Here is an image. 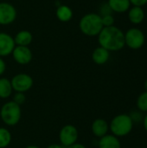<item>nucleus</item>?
I'll return each instance as SVG.
<instances>
[{"label":"nucleus","instance_id":"12","mask_svg":"<svg viewBox=\"0 0 147 148\" xmlns=\"http://www.w3.org/2000/svg\"><path fill=\"white\" fill-rule=\"evenodd\" d=\"M127 16L129 21L135 25L140 24L145 20L146 13L143 7L139 6H131L127 11Z\"/></svg>","mask_w":147,"mask_h":148},{"label":"nucleus","instance_id":"31","mask_svg":"<svg viewBox=\"0 0 147 148\" xmlns=\"http://www.w3.org/2000/svg\"><path fill=\"white\" fill-rule=\"evenodd\" d=\"M144 86H145V91H146L147 92V78H146V80L145 81V84H144Z\"/></svg>","mask_w":147,"mask_h":148},{"label":"nucleus","instance_id":"5","mask_svg":"<svg viewBox=\"0 0 147 148\" xmlns=\"http://www.w3.org/2000/svg\"><path fill=\"white\" fill-rule=\"evenodd\" d=\"M125 45L133 50L140 49L146 42V36L139 28H131L124 33Z\"/></svg>","mask_w":147,"mask_h":148},{"label":"nucleus","instance_id":"6","mask_svg":"<svg viewBox=\"0 0 147 148\" xmlns=\"http://www.w3.org/2000/svg\"><path fill=\"white\" fill-rule=\"evenodd\" d=\"M12 89L15 92L18 93H25L29 91L34 84L33 78L25 73H20L16 74L12 77L10 80Z\"/></svg>","mask_w":147,"mask_h":148},{"label":"nucleus","instance_id":"20","mask_svg":"<svg viewBox=\"0 0 147 148\" xmlns=\"http://www.w3.org/2000/svg\"><path fill=\"white\" fill-rule=\"evenodd\" d=\"M136 106L138 110H139L142 113H147V92L145 91L141 93L137 101H136Z\"/></svg>","mask_w":147,"mask_h":148},{"label":"nucleus","instance_id":"22","mask_svg":"<svg viewBox=\"0 0 147 148\" xmlns=\"http://www.w3.org/2000/svg\"><path fill=\"white\" fill-rule=\"evenodd\" d=\"M101 21L103 27H110L114 25V17L112 14H107V15H103L101 16Z\"/></svg>","mask_w":147,"mask_h":148},{"label":"nucleus","instance_id":"4","mask_svg":"<svg viewBox=\"0 0 147 148\" xmlns=\"http://www.w3.org/2000/svg\"><path fill=\"white\" fill-rule=\"evenodd\" d=\"M0 117L5 125L9 127L16 126L19 123L22 117L21 106L16 104L13 101H9L5 102L1 108Z\"/></svg>","mask_w":147,"mask_h":148},{"label":"nucleus","instance_id":"13","mask_svg":"<svg viewBox=\"0 0 147 148\" xmlns=\"http://www.w3.org/2000/svg\"><path fill=\"white\" fill-rule=\"evenodd\" d=\"M110 58V52L106 49L99 46L95 48L92 53V60L97 65L106 64Z\"/></svg>","mask_w":147,"mask_h":148},{"label":"nucleus","instance_id":"29","mask_svg":"<svg viewBox=\"0 0 147 148\" xmlns=\"http://www.w3.org/2000/svg\"><path fill=\"white\" fill-rule=\"evenodd\" d=\"M47 148H66L64 147L63 146H62L61 144H52V145H49Z\"/></svg>","mask_w":147,"mask_h":148},{"label":"nucleus","instance_id":"3","mask_svg":"<svg viewBox=\"0 0 147 148\" xmlns=\"http://www.w3.org/2000/svg\"><path fill=\"white\" fill-rule=\"evenodd\" d=\"M134 123L127 114H120L114 116L109 123V131L112 134L118 137H126L133 131Z\"/></svg>","mask_w":147,"mask_h":148},{"label":"nucleus","instance_id":"21","mask_svg":"<svg viewBox=\"0 0 147 148\" xmlns=\"http://www.w3.org/2000/svg\"><path fill=\"white\" fill-rule=\"evenodd\" d=\"M132 121L133 123H142V121H143V118H144V113L140 112L139 110H133L132 111L130 114H129Z\"/></svg>","mask_w":147,"mask_h":148},{"label":"nucleus","instance_id":"11","mask_svg":"<svg viewBox=\"0 0 147 148\" xmlns=\"http://www.w3.org/2000/svg\"><path fill=\"white\" fill-rule=\"evenodd\" d=\"M91 130H92L93 134L95 137L101 139L103 136L108 134L109 124L106 120H104L102 118H98L93 121V123L91 125Z\"/></svg>","mask_w":147,"mask_h":148},{"label":"nucleus","instance_id":"19","mask_svg":"<svg viewBox=\"0 0 147 148\" xmlns=\"http://www.w3.org/2000/svg\"><path fill=\"white\" fill-rule=\"evenodd\" d=\"M11 134L5 127H0V148H6L11 142Z\"/></svg>","mask_w":147,"mask_h":148},{"label":"nucleus","instance_id":"25","mask_svg":"<svg viewBox=\"0 0 147 148\" xmlns=\"http://www.w3.org/2000/svg\"><path fill=\"white\" fill-rule=\"evenodd\" d=\"M101 16H103V15H107V14H112V10L110 9V7L108 6L107 3L103 4L101 6Z\"/></svg>","mask_w":147,"mask_h":148},{"label":"nucleus","instance_id":"17","mask_svg":"<svg viewBox=\"0 0 147 148\" xmlns=\"http://www.w3.org/2000/svg\"><path fill=\"white\" fill-rule=\"evenodd\" d=\"M73 15H74V13H73L72 9L66 4L59 5L56 8L55 16H56L57 19L62 23L69 22L73 18Z\"/></svg>","mask_w":147,"mask_h":148},{"label":"nucleus","instance_id":"28","mask_svg":"<svg viewBox=\"0 0 147 148\" xmlns=\"http://www.w3.org/2000/svg\"><path fill=\"white\" fill-rule=\"evenodd\" d=\"M142 124H143V127L146 130V132L147 133V113L144 115L143 121H142Z\"/></svg>","mask_w":147,"mask_h":148},{"label":"nucleus","instance_id":"14","mask_svg":"<svg viewBox=\"0 0 147 148\" xmlns=\"http://www.w3.org/2000/svg\"><path fill=\"white\" fill-rule=\"evenodd\" d=\"M99 148H121V143L118 137L113 134H107L100 139L98 142Z\"/></svg>","mask_w":147,"mask_h":148},{"label":"nucleus","instance_id":"18","mask_svg":"<svg viewBox=\"0 0 147 148\" xmlns=\"http://www.w3.org/2000/svg\"><path fill=\"white\" fill-rule=\"evenodd\" d=\"M13 92L11 82L9 79L5 77L0 78V98L7 99L9 98Z\"/></svg>","mask_w":147,"mask_h":148},{"label":"nucleus","instance_id":"23","mask_svg":"<svg viewBox=\"0 0 147 148\" xmlns=\"http://www.w3.org/2000/svg\"><path fill=\"white\" fill-rule=\"evenodd\" d=\"M12 101L14 102H16V104H18L19 106L23 105L25 101H26V96L24 95V93H18V92H16V94L13 95V98H12Z\"/></svg>","mask_w":147,"mask_h":148},{"label":"nucleus","instance_id":"26","mask_svg":"<svg viewBox=\"0 0 147 148\" xmlns=\"http://www.w3.org/2000/svg\"><path fill=\"white\" fill-rule=\"evenodd\" d=\"M5 70H6V63L2 57H0V76L4 74Z\"/></svg>","mask_w":147,"mask_h":148},{"label":"nucleus","instance_id":"8","mask_svg":"<svg viewBox=\"0 0 147 148\" xmlns=\"http://www.w3.org/2000/svg\"><path fill=\"white\" fill-rule=\"evenodd\" d=\"M16 10L8 2H0V25H10L16 19Z\"/></svg>","mask_w":147,"mask_h":148},{"label":"nucleus","instance_id":"9","mask_svg":"<svg viewBox=\"0 0 147 148\" xmlns=\"http://www.w3.org/2000/svg\"><path fill=\"white\" fill-rule=\"evenodd\" d=\"M11 55L14 61L20 65L29 64L33 58L32 51L27 46H16Z\"/></svg>","mask_w":147,"mask_h":148},{"label":"nucleus","instance_id":"24","mask_svg":"<svg viewBox=\"0 0 147 148\" xmlns=\"http://www.w3.org/2000/svg\"><path fill=\"white\" fill-rule=\"evenodd\" d=\"M131 3V5L133 6H139V7H144L147 4V0H129Z\"/></svg>","mask_w":147,"mask_h":148},{"label":"nucleus","instance_id":"1","mask_svg":"<svg viewBox=\"0 0 147 148\" xmlns=\"http://www.w3.org/2000/svg\"><path fill=\"white\" fill-rule=\"evenodd\" d=\"M97 37L100 46L109 52L120 51L126 46L124 32L115 25L104 27Z\"/></svg>","mask_w":147,"mask_h":148},{"label":"nucleus","instance_id":"2","mask_svg":"<svg viewBox=\"0 0 147 148\" xmlns=\"http://www.w3.org/2000/svg\"><path fill=\"white\" fill-rule=\"evenodd\" d=\"M103 28L101 16L98 13H87L81 16L79 22V29L81 32L89 37L98 36Z\"/></svg>","mask_w":147,"mask_h":148},{"label":"nucleus","instance_id":"30","mask_svg":"<svg viewBox=\"0 0 147 148\" xmlns=\"http://www.w3.org/2000/svg\"><path fill=\"white\" fill-rule=\"evenodd\" d=\"M25 148H40L39 147H37V146H34V145H31V146H28V147H26Z\"/></svg>","mask_w":147,"mask_h":148},{"label":"nucleus","instance_id":"7","mask_svg":"<svg viewBox=\"0 0 147 148\" xmlns=\"http://www.w3.org/2000/svg\"><path fill=\"white\" fill-rule=\"evenodd\" d=\"M79 133L77 128L70 124L65 125L62 127L59 133V140L64 147H70L77 142Z\"/></svg>","mask_w":147,"mask_h":148},{"label":"nucleus","instance_id":"10","mask_svg":"<svg viewBox=\"0 0 147 148\" xmlns=\"http://www.w3.org/2000/svg\"><path fill=\"white\" fill-rule=\"evenodd\" d=\"M16 43L14 37L6 32H0V57H5L11 55Z\"/></svg>","mask_w":147,"mask_h":148},{"label":"nucleus","instance_id":"27","mask_svg":"<svg viewBox=\"0 0 147 148\" xmlns=\"http://www.w3.org/2000/svg\"><path fill=\"white\" fill-rule=\"evenodd\" d=\"M66 148H87V147H85L84 145H82V144H81V143H75V144H74V145H72V146H70V147H68Z\"/></svg>","mask_w":147,"mask_h":148},{"label":"nucleus","instance_id":"16","mask_svg":"<svg viewBox=\"0 0 147 148\" xmlns=\"http://www.w3.org/2000/svg\"><path fill=\"white\" fill-rule=\"evenodd\" d=\"M14 41L16 43V46H27L32 42L33 41V35L30 31L23 29L18 31L16 36H14Z\"/></svg>","mask_w":147,"mask_h":148},{"label":"nucleus","instance_id":"32","mask_svg":"<svg viewBox=\"0 0 147 148\" xmlns=\"http://www.w3.org/2000/svg\"><path fill=\"white\" fill-rule=\"evenodd\" d=\"M0 1H2V0H0Z\"/></svg>","mask_w":147,"mask_h":148},{"label":"nucleus","instance_id":"15","mask_svg":"<svg viewBox=\"0 0 147 148\" xmlns=\"http://www.w3.org/2000/svg\"><path fill=\"white\" fill-rule=\"evenodd\" d=\"M107 4L111 10L115 13L127 12L132 6L129 0H108Z\"/></svg>","mask_w":147,"mask_h":148}]
</instances>
